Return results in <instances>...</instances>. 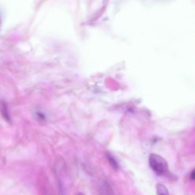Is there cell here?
<instances>
[{"instance_id":"cell-1","label":"cell","mask_w":195,"mask_h":195,"mask_svg":"<svg viewBox=\"0 0 195 195\" xmlns=\"http://www.w3.org/2000/svg\"><path fill=\"white\" fill-rule=\"evenodd\" d=\"M149 164L157 175L162 176L168 174L169 166L167 161L160 155L150 154L149 157Z\"/></svg>"},{"instance_id":"cell-2","label":"cell","mask_w":195,"mask_h":195,"mask_svg":"<svg viewBox=\"0 0 195 195\" xmlns=\"http://www.w3.org/2000/svg\"><path fill=\"white\" fill-rule=\"evenodd\" d=\"M0 110L3 116L8 123H10V119L9 116L7 106L5 103L2 102L0 103Z\"/></svg>"},{"instance_id":"cell-3","label":"cell","mask_w":195,"mask_h":195,"mask_svg":"<svg viewBox=\"0 0 195 195\" xmlns=\"http://www.w3.org/2000/svg\"><path fill=\"white\" fill-rule=\"evenodd\" d=\"M107 157L109 164H110L114 170L115 171H118L119 169V166L116 160L110 154H107Z\"/></svg>"},{"instance_id":"cell-4","label":"cell","mask_w":195,"mask_h":195,"mask_svg":"<svg viewBox=\"0 0 195 195\" xmlns=\"http://www.w3.org/2000/svg\"><path fill=\"white\" fill-rule=\"evenodd\" d=\"M157 194L158 195H169V192L167 188L164 185L158 184L156 185Z\"/></svg>"},{"instance_id":"cell-5","label":"cell","mask_w":195,"mask_h":195,"mask_svg":"<svg viewBox=\"0 0 195 195\" xmlns=\"http://www.w3.org/2000/svg\"><path fill=\"white\" fill-rule=\"evenodd\" d=\"M103 188L104 192L107 193L108 194H113V191L112 189L111 188L109 185L108 183L107 182H104V184L103 185Z\"/></svg>"},{"instance_id":"cell-6","label":"cell","mask_w":195,"mask_h":195,"mask_svg":"<svg viewBox=\"0 0 195 195\" xmlns=\"http://www.w3.org/2000/svg\"><path fill=\"white\" fill-rule=\"evenodd\" d=\"M35 115L36 118L40 121H44L45 119V115L42 112H36Z\"/></svg>"},{"instance_id":"cell-7","label":"cell","mask_w":195,"mask_h":195,"mask_svg":"<svg viewBox=\"0 0 195 195\" xmlns=\"http://www.w3.org/2000/svg\"><path fill=\"white\" fill-rule=\"evenodd\" d=\"M159 140V138L156 137H154L151 140V143L152 144H153V145H154V144L157 143Z\"/></svg>"},{"instance_id":"cell-8","label":"cell","mask_w":195,"mask_h":195,"mask_svg":"<svg viewBox=\"0 0 195 195\" xmlns=\"http://www.w3.org/2000/svg\"><path fill=\"white\" fill-rule=\"evenodd\" d=\"M190 178L191 180L194 181L195 179V170L194 169L192 172L191 176H190Z\"/></svg>"}]
</instances>
